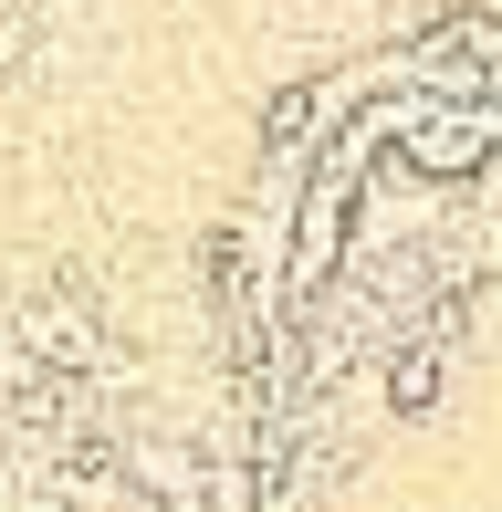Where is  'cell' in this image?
<instances>
[{
    "instance_id": "6da1fadb",
    "label": "cell",
    "mask_w": 502,
    "mask_h": 512,
    "mask_svg": "<svg viewBox=\"0 0 502 512\" xmlns=\"http://www.w3.org/2000/svg\"><path fill=\"white\" fill-rule=\"evenodd\" d=\"M492 147H502V126H492L471 95H450L440 115H429V105H408V115H398V157H408L419 178H471Z\"/></svg>"
}]
</instances>
